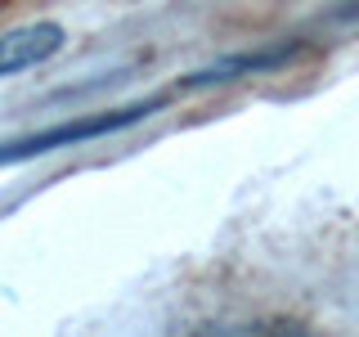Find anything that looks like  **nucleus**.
<instances>
[{"label":"nucleus","instance_id":"nucleus-1","mask_svg":"<svg viewBox=\"0 0 359 337\" xmlns=\"http://www.w3.org/2000/svg\"><path fill=\"white\" fill-rule=\"evenodd\" d=\"M162 108V99H149V104H130V108H117V112H99V117H81V121H63V126H50L41 135H22L14 144H0V166L9 162H22V157H36V153H50L59 144H76V140H95V135H108V131H121L130 121L149 117V112Z\"/></svg>","mask_w":359,"mask_h":337},{"label":"nucleus","instance_id":"nucleus-2","mask_svg":"<svg viewBox=\"0 0 359 337\" xmlns=\"http://www.w3.org/2000/svg\"><path fill=\"white\" fill-rule=\"evenodd\" d=\"M59 50H63V27L59 22H27V27L0 32V81L22 72V67L45 63Z\"/></svg>","mask_w":359,"mask_h":337},{"label":"nucleus","instance_id":"nucleus-3","mask_svg":"<svg viewBox=\"0 0 359 337\" xmlns=\"http://www.w3.org/2000/svg\"><path fill=\"white\" fill-rule=\"evenodd\" d=\"M297 45H274V50H261V54H233L224 63H211L207 72H194L189 86H207V81H229L233 72H256V67H274V63H287Z\"/></svg>","mask_w":359,"mask_h":337},{"label":"nucleus","instance_id":"nucleus-4","mask_svg":"<svg viewBox=\"0 0 359 337\" xmlns=\"http://www.w3.org/2000/svg\"><path fill=\"white\" fill-rule=\"evenodd\" d=\"M189 337H306L297 324H207Z\"/></svg>","mask_w":359,"mask_h":337}]
</instances>
